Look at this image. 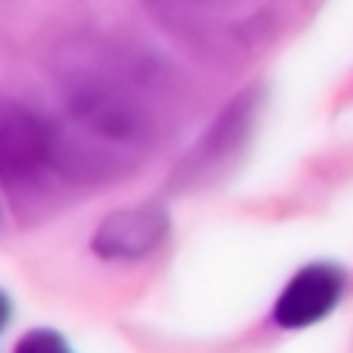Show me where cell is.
Masks as SVG:
<instances>
[{"label": "cell", "instance_id": "cell-6", "mask_svg": "<svg viewBox=\"0 0 353 353\" xmlns=\"http://www.w3.org/2000/svg\"><path fill=\"white\" fill-rule=\"evenodd\" d=\"M6 319H10V301H6L3 294H0V329L6 325Z\"/></svg>", "mask_w": 353, "mask_h": 353}, {"label": "cell", "instance_id": "cell-2", "mask_svg": "<svg viewBox=\"0 0 353 353\" xmlns=\"http://www.w3.org/2000/svg\"><path fill=\"white\" fill-rule=\"evenodd\" d=\"M59 159V130L25 103L0 97V176L28 180Z\"/></svg>", "mask_w": 353, "mask_h": 353}, {"label": "cell", "instance_id": "cell-3", "mask_svg": "<svg viewBox=\"0 0 353 353\" xmlns=\"http://www.w3.org/2000/svg\"><path fill=\"white\" fill-rule=\"evenodd\" d=\"M344 292V273L332 263H310L285 285L273 307V319L282 329H307L325 319Z\"/></svg>", "mask_w": 353, "mask_h": 353}, {"label": "cell", "instance_id": "cell-5", "mask_svg": "<svg viewBox=\"0 0 353 353\" xmlns=\"http://www.w3.org/2000/svg\"><path fill=\"white\" fill-rule=\"evenodd\" d=\"M16 353H74L68 341L53 329H34L16 344Z\"/></svg>", "mask_w": 353, "mask_h": 353}, {"label": "cell", "instance_id": "cell-4", "mask_svg": "<svg viewBox=\"0 0 353 353\" xmlns=\"http://www.w3.org/2000/svg\"><path fill=\"white\" fill-rule=\"evenodd\" d=\"M168 236V214L159 205H137L115 211L99 223L93 251L105 261H140Z\"/></svg>", "mask_w": 353, "mask_h": 353}, {"label": "cell", "instance_id": "cell-1", "mask_svg": "<svg viewBox=\"0 0 353 353\" xmlns=\"http://www.w3.org/2000/svg\"><path fill=\"white\" fill-rule=\"evenodd\" d=\"M59 93L68 121L84 140H93L109 159L130 155L155 134V112L143 93V81L105 50L65 56L59 65Z\"/></svg>", "mask_w": 353, "mask_h": 353}]
</instances>
